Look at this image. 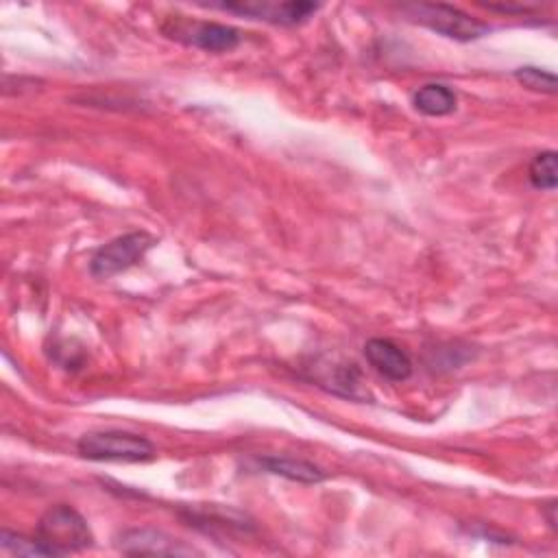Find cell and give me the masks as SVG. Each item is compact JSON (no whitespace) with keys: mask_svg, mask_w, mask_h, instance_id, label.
Here are the masks:
<instances>
[{"mask_svg":"<svg viewBox=\"0 0 558 558\" xmlns=\"http://www.w3.org/2000/svg\"><path fill=\"white\" fill-rule=\"evenodd\" d=\"M76 451L94 462H146L155 458V445L133 432L100 429L78 438Z\"/></svg>","mask_w":558,"mask_h":558,"instance_id":"6da1fadb","label":"cell"},{"mask_svg":"<svg viewBox=\"0 0 558 558\" xmlns=\"http://www.w3.org/2000/svg\"><path fill=\"white\" fill-rule=\"evenodd\" d=\"M37 538L48 545L54 556L85 549L94 541L87 521L65 504H57L41 514L37 523Z\"/></svg>","mask_w":558,"mask_h":558,"instance_id":"7a4b0ae2","label":"cell"},{"mask_svg":"<svg viewBox=\"0 0 558 558\" xmlns=\"http://www.w3.org/2000/svg\"><path fill=\"white\" fill-rule=\"evenodd\" d=\"M405 11L414 22L432 28L434 33H438L442 37L456 39V41H473V39L484 37L490 31L488 24L471 17L469 13H464L451 4L418 2V4L405 7Z\"/></svg>","mask_w":558,"mask_h":558,"instance_id":"3957f363","label":"cell"},{"mask_svg":"<svg viewBox=\"0 0 558 558\" xmlns=\"http://www.w3.org/2000/svg\"><path fill=\"white\" fill-rule=\"evenodd\" d=\"M161 31L179 39L187 46L201 48L205 52H229L240 44V31L227 24L218 22H198V20H187L183 15H172L163 22Z\"/></svg>","mask_w":558,"mask_h":558,"instance_id":"277c9868","label":"cell"},{"mask_svg":"<svg viewBox=\"0 0 558 558\" xmlns=\"http://www.w3.org/2000/svg\"><path fill=\"white\" fill-rule=\"evenodd\" d=\"M155 244V238L146 231H131L102 244L89 259V272L98 279H109L131 266H135L146 251Z\"/></svg>","mask_w":558,"mask_h":558,"instance_id":"5b68a950","label":"cell"},{"mask_svg":"<svg viewBox=\"0 0 558 558\" xmlns=\"http://www.w3.org/2000/svg\"><path fill=\"white\" fill-rule=\"evenodd\" d=\"M222 11H231L238 15H246L253 20H264L270 24H281V26H294L307 20L318 4L314 2H303V0H292V2H270V0H242V2H218L216 4Z\"/></svg>","mask_w":558,"mask_h":558,"instance_id":"8992f818","label":"cell"},{"mask_svg":"<svg viewBox=\"0 0 558 558\" xmlns=\"http://www.w3.org/2000/svg\"><path fill=\"white\" fill-rule=\"evenodd\" d=\"M118 549L129 556H185L194 554V547L183 545L181 541L168 536L161 530L150 527H131L118 534Z\"/></svg>","mask_w":558,"mask_h":558,"instance_id":"52a82bcc","label":"cell"},{"mask_svg":"<svg viewBox=\"0 0 558 558\" xmlns=\"http://www.w3.org/2000/svg\"><path fill=\"white\" fill-rule=\"evenodd\" d=\"M364 355L368 364L390 381H405L412 375V360L388 338H371L364 344Z\"/></svg>","mask_w":558,"mask_h":558,"instance_id":"ba28073f","label":"cell"},{"mask_svg":"<svg viewBox=\"0 0 558 558\" xmlns=\"http://www.w3.org/2000/svg\"><path fill=\"white\" fill-rule=\"evenodd\" d=\"M259 466H264L268 473L272 475H281L286 480L292 482H301V484H318L323 482L327 475L320 466L307 462V460H296V458H283V456H266L257 460Z\"/></svg>","mask_w":558,"mask_h":558,"instance_id":"9c48e42d","label":"cell"},{"mask_svg":"<svg viewBox=\"0 0 558 558\" xmlns=\"http://www.w3.org/2000/svg\"><path fill=\"white\" fill-rule=\"evenodd\" d=\"M414 109L421 111L423 116H449L456 109V94L440 83H429L418 87V92L412 98Z\"/></svg>","mask_w":558,"mask_h":558,"instance_id":"30bf717a","label":"cell"},{"mask_svg":"<svg viewBox=\"0 0 558 558\" xmlns=\"http://www.w3.org/2000/svg\"><path fill=\"white\" fill-rule=\"evenodd\" d=\"M530 183L536 190H545V192H554L558 185V157L554 150H543L538 153L527 170Z\"/></svg>","mask_w":558,"mask_h":558,"instance_id":"8fae6325","label":"cell"},{"mask_svg":"<svg viewBox=\"0 0 558 558\" xmlns=\"http://www.w3.org/2000/svg\"><path fill=\"white\" fill-rule=\"evenodd\" d=\"M0 547H2V551L11 554V556H54L52 549L48 545H44L37 536L26 538V536L13 534L9 530H4L0 534Z\"/></svg>","mask_w":558,"mask_h":558,"instance_id":"7c38bea8","label":"cell"},{"mask_svg":"<svg viewBox=\"0 0 558 558\" xmlns=\"http://www.w3.org/2000/svg\"><path fill=\"white\" fill-rule=\"evenodd\" d=\"M514 78L530 92H538V94H556V76L547 70L534 68V65H525V68H517L514 70Z\"/></svg>","mask_w":558,"mask_h":558,"instance_id":"4fadbf2b","label":"cell"}]
</instances>
